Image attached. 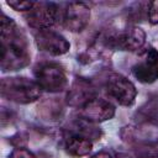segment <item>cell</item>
<instances>
[{
  "label": "cell",
  "instance_id": "obj_1",
  "mask_svg": "<svg viewBox=\"0 0 158 158\" xmlns=\"http://www.w3.org/2000/svg\"><path fill=\"white\" fill-rule=\"evenodd\" d=\"M1 69L4 72L19 70L28 65L31 60V54L28 51V44L26 35L17 23L7 17L1 16Z\"/></svg>",
  "mask_w": 158,
  "mask_h": 158
},
{
  "label": "cell",
  "instance_id": "obj_2",
  "mask_svg": "<svg viewBox=\"0 0 158 158\" xmlns=\"http://www.w3.org/2000/svg\"><path fill=\"white\" fill-rule=\"evenodd\" d=\"M37 81L23 77H9L1 80V96L17 104H30L41 96Z\"/></svg>",
  "mask_w": 158,
  "mask_h": 158
},
{
  "label": "cell",
  "instance_id": "obj_3",
  "mask_svg": "<svg viewBox=\"0 0 158 158\" xmlns=\"http://www.w3.org/2000/svg\"><path fill=\"white\" fill-rule=\"evenodd\" d=\"M36 81L41 89L49 93L63 91L68 85V78L64 68L53 62H46L37 65L35 70Z\"/></svg>",
  "mask_w": 158,
  "mask_h": 158
},
{
  "label": "cell",
  "instance_id": "obj_4",
  "mask_svg": "<svg viewBox=\"0 0 158 158\" xmlns=\"http://www.w3.org/2000/svg\"><path fill=\"white\" fill-rule=\"evenodd\" d=\"M106 90L120 105L131 106L137 96L135 84L121 74H111L106 80Z\"/></svg>",
  "mask_w": 158,
  "mask_h": 158
},
{
  "label": "cell",
  "instance_id": "obj_5",
  "mask_svg": "<svg viewBox=\"0 0 158 158\" xmlns=\"http://www.w3.org/2000/svg\"><path fill=\"white\" fill-rule=\"evenodd\" d=\"M27 23L38 30H49L58 20V7L53 2H36L26 15Z\"/></svg>",
  "mask_w": 158,
  "mask_h": 158
},
{
  "label": "cell",
  "instance_id": "obj_6",
  "mask_svg": "<svg viewBox=\"0 0 158 158\" xmlns=\"http://www.w3.org/2000/svg\"><path fill=\"white\" fill-rule=\"evenodd\" d=\"M35 41L37 47L41 51L52 56L65 54L70 48V44L65 40V37H63L60 33H57L52 30L38 31L35 36Z\"/></svg>",
  "mask_w": 158,
  "mask_h": 158
},
{
  "label": "cell",
  "instance_id": "obj_7",
  "mask_svg": "<svg viewBox=\"0 0 158 158\" xmlns=\"http://www.w3.org/2000/svg\"><path fill=\"white\" fill-rule=\"evenodd\" d=\"M80 116L88 122H104L115 116V106L110 101L96 96L80 109Z\"/></svg>",
  "mask_w": 158,
  "mask_h": 158
},
{
  "label": "cell",
  "instance_id": "obj_8",
  "mask_svg": "<svg viewBox=\"0 0 158 158\" xmlns=\"http://www.w3.org/2000/svg\"><path fill=\"white\" fill-rule=\"evenodd\" d=\"M90 9L84 2H70L64 10V26L72 32L83 31L90 21Z\"/></svg>",
  "mask_w": 158,
  "mask_h": 158
},
{
  "label": "cell",
  "instance_id": "obj_9",
  "mask_svg": "<svg viewBox=\"0 0 158 158\" xmlns=\"http://www.w3.org/2000/svg\"><path fill=\"white\" fill-rule=\"evenodd\" d=\"M94 98H96L94 85L86 79L78 78L72 84V86L68 91L67 101L70 106L81 109L84 105H86Z\"/></svg>",
  "mask_w": 158,
  "mask_h": 158
},
{
  "label": "cell",
  "instance_id": "obj_10",
  "mask_svg": "<svg viewBox=\"0 0 158 158\" xmlns=\"http://www.w3.org/2000/svg\"><path fill=\"white\" fill-rule=\"evenodd\" d=\"M146 42V32L138 26H130L120 32L115 38L114 43L122 51H138Z\"/></svg>",
  "mask_w": 158,
  "mask_h": 158
},
{
  "label": "cell",
  "instance_id": "obj_11",
  "mask_svg": "<svg viewBox=\"0 0 158 158\" xmlns=\"http://www.w3.org/2000/svg\"><path fill=\"white\" fill-rule=\"evenodd\" d=\"M93 149V142L88 136L75 133L67 138L65 151L73 157H84L88 156Z\"/></svg>",
  "mask_w": 158,
  "mask_h": 158
},
{
  "label": "cell",
  "instance_id": "obj_12",
  "mask_svg": "<svg viewBox=\"0 0 158 158\" xmlns=\"http://www.w3.org/2000/svg\"><path fill=\"white\" fill-rule=\"evenodd\" d=\"M132 74L138 81L151 84L158 80V65L144 59L132 67Z\"/></svg>",
  "mask_w": 158,
  "mask_h": 158
},
{
  "label": "cell",
  "instance_id": "obj_13",
  "mask_svg": "<svg viewBox=\"0 0 158 158\" xmlns=\"http://www.w3.org/2000/svg\"><path fill=\"white\" fill-rule=\"evenodd\" d=\"M6 4L12 7L15 11H31L35 6L36 2L33 1H20V0H10V1H6Z\"/></svg>",
  "mask_w": 158,
  "mask_h": 158
},
{
  "label": "cell",
  "instance_id": "obj_14",
  "mask_svg": "<svg viewBox=\"0 0 158 158\" xmlns=\"http://www.w3.org/2000/svg\"><path fill=\"white\" fill-rule=\"evenodd\" d=\"M147 15L152 25H158V0L147 4Z\"/></svg>",
  "mask_w": 158,
  "mask_h": 158
},
{
  "label": "cell",
  "instance_id": "obj_15",
  "mask_svg": "<svg viewBox=\"0 0 158 158\" xmlns=\"http://www.w3.org/2000/svg\"><path fill=\"white\" fill-rule=\"evenodd\" d=\"M10 158H36L32 152L26 148H16L12 151Z\"/></svg>",
  "mask_w": 158,
  "mask_h": 158
},
{
  "label": "cell",
  "instance_id": "obj_16",
  "mask_svg": "<svg viewBox=\"0 0 158 158\" xmlns=\"http://www.w3.org/2000/svg\"><path fill=\"white\" fill-rule=\"evenodd\" d=\"M146 60L158 65V51L154 48H149L147 51V54H146Z\"/></svg>",
  "mask_w": 158,
  "mask_h": 158
},
{
  "label": "cell",
  "instance_id": "obj_17",
  "mask_svg": "<svg viewBox=\"0 0 158 158\" xmlns=\"http://www.w3.org/2000/svg\"><path fill=\"white\" fill-rule=\"evenodd\" d=\"M138 158H158V153L157 152H146V153L141 154Z\"/></svg>",
  "mask_w": 158,
  "mask_h": 158
},
{
  "label": "cell",
  "instance_id": "obj_18",
  "mask_svg": "<svg viewBox=\"0 0 158 158\" xmlns=\"http://www.w3.org/2000/svg\"><path fill=\"white\" fill-rule=\"evenodd\" d=\"M91 158H111V156L107 152H99V153L94 154Z\"/></svg>",
  "mask_w": 158,
  "mask_h": 158
},
{
  "label": "cell",
  "instance_id": "obj_19",
  "mask_svg": "<svg viewBox=\"0 0 158 158\" xmlns=\"http://www.w3.org/2000/svg\"><path fill=\"white\" fill-rule=\"evenodd\" d=\"M116 158H131L130 156H127V154H118Z\"/></svg>",
  "mask_w": 158,
  "mask_h": 158
}]
</instances>
